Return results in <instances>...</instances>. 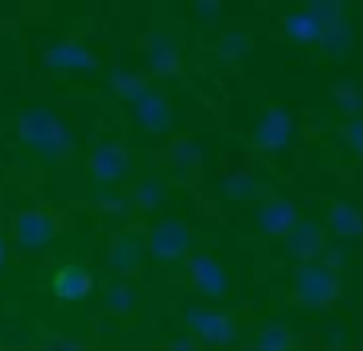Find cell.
I'll list each match as a JSON object with an SVG mask.
<instances>
[{
  "instance_id": "cell-1",
  "label": "cell",
  "mask_w": 363,
  "mask_h": 351,
  "mask_svg": "<svg viewBox=\"0 0 363 351\" xmlns=\"http://www.w3.org/2000/svg\"><path fill=\"white\" fill-rule=\"evenodd\" d=\"M20 137L43 160H59V156L71 152V133H67V125L48 106H32L20 113Z\"/></svg>"
},
{
  "instance_id": "cell-2",
  "label": "cell",
  "mask_w": 363,
  "mask_h": 351,
  "mask_svg": "<svg viewBox=\"0 0 363 351\" xmlns=\"http://www.w3.org/2000/svg\"><path fill=\"white\" fill-rule=\"evenodd\" d=\"M340 293V273L328 269L324 262H301L297 277H293V296L305 308H328Z\"/></svg>"
},
{
  "instance_id": "cell-3",
  "label": "cell",
  "mask_w": 363,
  "mask_h": 351,
  "mask_svg": "<svg viewBox=\"0 0 363 351\" xmlns=\"http://www.w3.org/2000/svg\"><path fill=\"white\" fill-rule=\"evenodd\" d=\"M55 234H59V218L43 207L20 211L16 223H12V242H16L20 254H43L55 242Z\"/></svg>"
},
{
  "instance_id": "cell-4",
  "label": "cell",
  "mask_w": 363,
  "mask_h": 351,
  "mask_svg": "<svg viewBox=\"0 0 363 351\" xmlns=\"http://www.w3.org/2000/svg\"><path fill=\"white\" fill-rule=\"evenodd\" d=\"M184 324H188L191 340H199V343H235L238 340L235 320L219 308H188Z\"/></svg>"
},
{
  "instance_id": "cell-5",
  "label": "cell",
  "mask_w": 363,
  "mask_h": 351,
  "mask_svg": "<svg viewBox=\"0 0 363 351\" xmlns=\"http://www.w3.org/2000/svg\"><path fill=\"white\" fill-rule=\"evenodd\" d=\"M145 250H149L157 262H180V257H188V250H191V230L184 223H176V218H164V223H157L149 230Z\"/></svg>"
},
{
  "instance_id": "cell-6",
  "label": "cell",
  "mask_w": 363,
  "mask_h": 351,
  "mask_svg": "<svg viewBox=\"0 0 363 351\" xmlns=\"http://www.w3.org/2000/svg\"><path fill=\"white\" fill-rule=\"evenodd\" d=\"M293 140V121L285 109H266L262 113V121L254 125V145L266 148V152H281V148H289Z\"/></svg>"
},
{
  "instance_id": "cell-7",
  "label": "cell",
  "mask_w": 363,
  "mask_h": 351,
  "mask_svg": "<svg viewBox=\"0 0 363 351\" xmlns=\"http://www.w3.org/2000/svg\"><path fill=\"white\" fill-rule=\"evenodd\" d=\"M281 246H285V254H293L297 262H316V254H320L328 242H324V226L320 223L297 218V226L281 238Z\"/></svg>"
},
{
  "instance_id": "cell-8",
  "label": "cell",
  "mask_w": 363,
  "mask_h": 351,
  "mask_svg": "<svg viewBox=\"0 0 363 351\" xmlns=\"http://www.w3.org/2000/svg\"><path fill=\"white\" fill-rule=\"evenodd\" d=\"M188 281L199 296H211V301H219V296L227 293V273H223V265L207 254L188 257Z\"/></svg>"
},
{
  "instance_id": "cell-9",
  "label": "cell",
  "mask_w": 363,
  "mask_h": 351,
  "mask_svg": "<svg viewBox=\"0 0 363 351\" xmlns=\"http://www.w3.org/2000/svg\"><path fill=\"white\" fill-rule=\"evenodd\" d=\"M90 172H94V179H102V184H118V179L129 176V152L118 140H106V145H98L94 156H90Z\"/></svg>"
},
{
  "instance_id": "cell-10",
  "label": "cell",
  "mask_w": 363,
  "mask_h": 351,
  "mask_svg": "<svg viewBox=\"0 0 363 351\" xmlns=\"http://www.w3.org/2000/svg\"><path fill=\"white\" fill-rule=\"evenodd\" d=\"M297 226V207L289 199H266L258 207V230H266L269 238H285Z\"/></svg>"
},
{
  "instance_id": "cell-11",
  "label": "cell",
  "mask_w": 363,
  "mask_h": 351,
  "mask_svg": "<svg viewBox=\"0 0 363 351\" xmlns=\"http://www.w3.org/2000/svg\"><path fill=\"white\" fill-rule=\"evenodd\" d=\"M110 262H113V269H125V273L141 269V262H145V242H141V234L121 230L118 238H113V246H110Z\"/></svg>"
},
{
  "instance_id": "cell-12",
  "label": "cell",
  "mask_w": 363,
  "mask_h": 351,
  "mask_svg": "<svg viewBox=\"0 0 363 351\" xmlns=\"http://www.w3.org/2000/svg\"><path fill=\"white\" fill-rule=\"evenodd\" d=\"M51 289H55L59 301H82V296L94 289V281H90V273L82 269V265H63V269L55 273V281H51Z\"/></svg>"
},
{
  "instance_id": "cell-13",
  "label": "cell",
  "mask_w": 363,
  "mask_h": 351,
  "mask_svg": "<svg viewBox=\"0 0 363 351\" xmlns=\"http://www.w3.org/2000/svg\"><path fill=\"white\" fill-rule=\"evenodd\" d=\"M137 121H141L149 133H168V125H172V106H168L160 94L149 90L141 101H137Z\"/></svg>"
},
{
  "instance_id": "cell-14",
  "label": "cell",
  "mask_w": 363,
  "mask_h": 351,
  "mask_svg": "<svg viewBox=\"0 0 363 351\" xmlns=\"http://www.w3.org/2000/svg\"><path fill=\"white\" fill-rule=\"evenodd\" d=\"M48 62H51V67H59V70H94L98 59L82 43H71V39H67V43H55L48 51Z\"/></svg>"
},
{
  "instance_id": "cell-15",
  "label": "cell",
  "mask_w": 363,
  "mask_h": 351,
  "mask_svg": "<svg viewBox=\"0 0 363 351\" xmlns=\"http://www.w3.org/2000/svg\"><path fill=\"white\" fill-rule=\"evenodd\" d=\"M149 67L157 70V74H172V70L180 67V55H176V39L172 35L157 31V35L149 39Z\"/></svg>"
},
{
  "instance_id": "cell-16",
  "label": "cell",
  "mask_w": 363,
  "mask_h": 351,
  "mask_svg": "<svg viewBox=\"0 0 363 351\" xmlns=\"http://www.w3.org/2000/svg\"><path fill=\"white\" fill-rule=\"evenodd\" d=\"M316 43H320L328 55H336V59H340V55L352 51L355 31H352V23H347V20H332V23H324V28H320V39H316Z\"/></svg>"
},
{
  "instance_id": "cell-17",
  "label": "cell",
  "mask_w": 363,
  "mask_h": 351,
  "mask_svg": "<svg viewBox=\"0 0 363 351\" xmlns=\"http://www.w3.org/2000/svg\"><path fill=\"white\" fill-rule=\"evenodd\" d=\"M328 223L340 238H363V211L355 207V203H336Z\"/></svg>"
},
{
  "instance_id": "cell-18",
  "label": "cell",
  "mask_w": 363,
  "mask_h": 351,
  "mask_svg": "<svg viewBox=\"0 0 363 351\" xmlns=\"http://www.w3.org/2000/svg\"><path fill=\"white\" fill-rule=\"evenodd\" d=\"M164 199H168V187H164V179H157V176L133 184V191H129V207H137V211H152Z\"/></svg>"
},
{
  "instance_id": "cell-19",
  "label": "cell",
  "mask_w": 363,
  "mask_h": 351,
  "mask_svg": "<svg viewBox=\"0 0 363 351\" xmlns=\"http://www.w3.org/2000/svg\"><path fill=\"white\" fill-rule=\"evenodd\" d=\"M219 195H223V199H230V203H250L254 195H258V184H254L246 172H235V176H227L219 184Z\"/></svg>"
},
{
  "instance_id": "cell-20",
  "label": "cell",
  "mask_w": 363,
  "mask_h": 351,
  "mask_svg": "<svg viewBox=\"0 0 363 351\" xmlns=\"http://www.w3.org/2000/svg\"><path fill=\"white\" fill-rule=\"evenodd\" d=\"M285 35L297 39V43H316L320 39V23L308 12H293V16H285Z\"/></svg>"
},
{
  "instance_id": "cell-21",
  "label": "cell",
  "mask_w": 363,
  "mask_h": 351,
  "mask_svg": "<svg viewBox=\"0 0 363 351\" xmlns=\"http://www.w3.org/2000/svg\"><path fill=\"white\" fill-rule=\"evenodd\" d=\"M110 86H113V94H121V98H129V101H141L145 94H149V82H145L141 74H125V70H113Z\"/></svg>"
},
{
  "instance_id": "cell-22",
  "label": "cell",
  "mask_w": 363,
  "mask_h": 351,
  "mask_svg": "<svg viewBox=\"0 0 363 351\" xmlns=\"http://www.w3.org/2000/svg\"><path fill=\"white\" fill-rule=\"evenodd\" d=\"M332 101H336V106L347 113V121L363 113V94L355 90L352 82H336V86H332Z\"/></svg>"
},
{
  "instance_id": "cell-23",
  "label": "cell",
  "mask_w": 363,
  "mask_h": 351,
  "mask_svg": "<svg viewBox=\"0 0 363 351\" xmlns=\"http://www.w3.org/2000/svg\"><path fill=\"white\" fill-rule=\"evenodd\" d=\"M106 304H110V312H133L137 308V289L125 285V281H118V285L106 289Z\"/></svg>"
},
{
  "instance_id": "cell-24",
  "label": "cell",
  "mask_w": 363,
  "mask_h": 351,
  "mask_svg": "<svg viewBox=\"0 0 363 351\" xmlns=\"http://www.w3.org/2000/svg\"><path fill=\"white\" fill-rule=\"evenodd\" d=\"M254 351H289V332H285V324H266L262 328Z\"/></svg>"
},
{
  "instance_id": "cell-25",
  "label": "cell",
  "mask_w": 363,
  "mask_h": 351,
  "mask_svg": "<svg viewBox=\"0 0 363 351\" xmlns=\"http://www.w3.org/2000/svg\"><path fill=\"white\" fill-rule=\"evenodd\" d=\"M199 160H203V152H199L196 140H176V148H172L176 168H199Z\"/></svg>"
},
{
  "instance_id": "cell-26",
  "label": "cell",
  "mask_w": 363,
  "mask_h": 351,
  "mask_svg": "<svg viewBox=\"0 0 363 351\" xmlns=\"http://www.w3.org/2000/svg\"><path fill=\"white\" fill-rule=\"evenodd\" d=\"M246 51H250V39H246L242 31H227V35H223V43H219L223 59H242Z\"/></svg>"
},
{
  "instance_id": "cell-27",
  "label": "cell",
  "mask_w": 363,
  "mask_h": 351,
  "mask_svg": "<svg viewBox=\"0 0 363 351\" xmlns=\"http://www.w3.org/2000/svg\"><path fill=\"white\" fill-rule=\"evenodd\" d=\"M344 140L352 145V152H355V156H363V113H359V117H352V121L344 125Z\"/></svg>"
},
{
  "instance_id": "cell-28",
  "label": "cell",
  "mask_w": 363,
  "mask_h": 351,
  "mask_svg": "<svg viewBox=\"0 0 363 351\" xmlns=\"http://www.w3.org/2000/svg\"><path fill=\"white\" fill-rule=\"evenodd\" d=\"M40 351H82L74 340H59V335H48V340L40 343Z\"/></svg>"
},
{
  "instance_id": "cell-29",
  "label": "cell",
  "mask_w": 363,
  "mask_h": 351,
  "mask_svg": "<svg viewBox=\"0 0 363 351\" xmlns=\"http://www.w3.org/2000/svg\"><path fill=\"white\" fill-rule=\"evenodd\" d=\"M328 347H332V351L347 347V332H344V328H336V324L328 328Z\"/></svg>"
},
{
  "instance_id": "cell-30",
  "label": "cell",
  "mask_w": 363,
  "mask_h": 351,
  "mask_svg": "<svg viewBox=\"0 0 363 351\" xmlns=\"http://www.w3.org/2000/svg\"><path fill=\"white\" fill-rule=\"evenodd\" d=\"M168 351H196V340H191V335H180V340H172Z\"/></svg>"
},
{
  "instance_id": "cell-31",
  "label": "cell",
  "mask_w": 363,
  "mask_h": 351,
  "mask_svg": "<svg viewBox=\"0 0 363 351\" xmlns=\"http://www.w3.org/2000/svg\"><path fill=\"white\" fill-rule=\"evenodd\" d=\"M196 12H199V16H219L223 8H219V4H196Z\"/></svg>"
},
{
  "instance_id": "cell-32",
  "label": "cell",
  "mask_w": 363,
  "mask_h": 351,
  "mask_svg": "<svg viewBox=\"0 0 363 351\" xmlns=\"http://www.w3.org/2000/svg\"><path fill=\"white\" fill-rule=\"evenodd\" d=\"M4 262H9V246H4V238H0V269H4Z\"/></svg>"
}]
</instances>
